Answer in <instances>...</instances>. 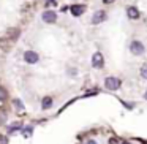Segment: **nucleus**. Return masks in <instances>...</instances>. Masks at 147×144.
Returning <instances> with one entry per match:
<instances>
[{
    "instance_id": "obj_1",
    "label": "nucleus",
    "mask_w": 147,
    "mask_h": 144,
    "mask_svg": "<svg viewBox=\"0 0 147 144\" xmlns=\"http://www.w3.org/2000/svg\"><path fill=\"white\" fill-rule=\"evenodd\" d=\"M122 86V79L117 76H108L105 79V87L108 90H112V92H115V90H119Z\"/></svg>"
},
{
    "instance_id": "obj_2",
    "label": "nucleus",
    "mask_w": 147,
    "mask_h": 144,
    "mask_svg": "<svg viewBox=\"0 0 147 144\" xmlns=\"http://www.w3.org/2000/svg\"><path fill=\"white\" fill-rule=\"evenodd\" d=\"M130 52L133 55H142L146 52V46L139 41V40H133L130 43Z\"/></svg>"
},
{
    "instance_id": "obj_3",
    "label": "nucleus",
    "mask_w": 147,
    "mask_h": 144,
    "mask_svg": "<svg viewBox=\"0 0 147 144\" xmlns=\"http://www.w3.org/2000/svg\"><path fill=\"white\" fill-rule=\"evenodd\" d=\"M24 60H26V64H29V65H35V64H38L40 55L36 54L35 51L29 49V51H26V52H24Z\"/></svg>"
},
{
    "instance_id": "obj_4",
    "label": "nucleus",
    "mask_w": 147,
    "mask_h": 144,
    "mask_svg": "<svg viewBox=\"0 0 147 144\" xmlns=\"http://www.w3.org/2000/svg\"><path fill=\"white\" fill-rule=\"evenodd\" d=\"M92 67L96 68V70L105 67V57H103V54L100 51H96L95 54L92 55Z\"/></svg>"
},
{
    "instance_id": "obj_5",
    "label": "nucleus",
    "mask_w": 147,
    "mask_h": 144,
    "mask_svg": "<svg viewBox=\"0 0 147 144\" xmlns=\"http://www.w3.org/2000/svg\"><path fill=\"white\" fill-rule=\"evenodd\" d=\"M106 19H108V13L103 11V10H98V11H95L93 16H92V24H93V26H96V24L105 22Z\"/></svg>"
},
{
    "instance_id": "obj_6",
    "label": "nucleus",
    "mask_w": 147,
    "mask_h": 144,
    "mask_svg": "<svg viewBox=\"0 0 147 144\" xmlns=\"http://www.w3.org/2000/svg\"><path fill=\"white\" fill-rule=\"evenodd\" d=\"M41 18H43V21H45L46 24H54L55 21H57V13H54V11H49V10H46L45 13L41 14Z\"/></svg>"
},
{
    "instance_id": "obj_7",
    "label": "nucleus",
    "mask_w": 147,
    "mask_h": 144,
    "mask_svg": "<svg viewBox=\"0 0 147 144\" xmlns=\"http://www.w3.org/2000/svg\"><path fill=\"white\" fill-rule=\"evenodd\" d=\"M70 11L73 16H81V14H84V11H86V7L84 5H71L70 7Z\"/></svg>"
},
{
    "instance_id": "obj_8",
    "label": "nucleus",
    "mask_w": 147,
    "mask_h": 144,
    "mask_svg": "<svg viewBox=\"0 0 147 144\" xmlns=\"http://www.w3.org/2000/svg\"><path fill=\"white\" fill-rule=\"evenodd\" d=\"M127 16L130 18V19H139L141 13H139V10H138L136 7H128L127 8Z\"/></svg>"
},
{
    "instance_id": "obj_9",
    "label": "nucleus",
    "mask_w": 147,
    "mask_h": 144,
    "mask_svg": "<svg viewBox=\"0 0 147 144\" xmlns=\"http://www.w3.org/2000/svg\"><path fill=\"white\" fill-rule=\"evenodd\" d=\"M10 46H11V38H0V48L5 52L10 51Z\"/></svg>"
},
{
    "instance_id": "obj_10",
    "label": "nucleus",
    "mask_w": 147,
    "mask_h": 144,
    "mask_svg": "<svg viewBox=\"0 0 147 144\" xmlns=\"http://www.w3.org/2000/svg\"><path fill=\"white\" fill-rule=\"evenodd\" d=\"M51 106H52V98H51V97H45L43 101H41V108L43 109H49Z\"/></svg>"
},
{
    "instance_id": "obj_11",
    "label": "nucleus",
    "mask_w": 147,
    "mask_h": 144,
    "mask_svg": "<svg viewBox=\"0 0 147 144\" xmlns=\"http://www.w3.org/2000/svg\"><path fill=\"white\" fill-rule=\"evenodd\" d=\"M139 74H141V78H142V79H147V64H142V65H141Z\"/></svg>"
},
{
    "instance_id": "obj_12",
    "label": "nucleus",
    "mask_w": 147,
    "mask_h": 144,
    "mask_svg": "<svg viewBox=\"0 0 147 144\" xmlns=\"http://www.w3.org/2000/svg\"><path fill=\"white\" fill-rule=\"evenodd\" d=\"M8 98V92L3 89V87H0V101H5Z\"/></svg>"
},
{
    "instance_id": "obj_13",
    "label": "nucleus",
    "mask_w": 147,
    "mask_h": 144,
    "mask_svg": "<svg viewBox=\"0 0 147 144\" xmlns=\"http://www.w3.org/2000/svg\"><path fill=\"white\" fill-rule=\"evenodd\" d=\"M19 128H21V124H19V122H16V124H13L10 128H8V131H10V133H14V131H18Z\"/></svg>"
},
{
    "instance_id": "obj_14",
    "label": "nucleus",
    "mask_w": 147,
    "mask_h": 144,
    "mask_svg": "<svg viewBox=\"0 0 147 144\" xmlns=\"http://www.w3.org/2000/svg\"><path fill=\"white\" fill-rule=\"evenodd\" d=\"M22 135H24L26 138H29L30 135H32V127H27V128H24V130H22Z\"/></svg>"
},
{
    "instance_id": "obj_15",
    "label": "nucleus",
    "mask_w": 147,
    "mask_h": 144,
    "mask_svg": "<svg viewBox=\"0 0 147 144\" xmlns=\"http://www.w3.org/2000/svg\"><path fill=\"white\" fill-rule=\"evenodd\" d=\"M13 103H14V106H16V108L19 109V111H22V109H24V105L21 103V100H14Z\"/></svg>"
},
{
    "instance_id": "obj_16",
    "label": "nucleus",
    "mask_w": 147,
    "mask_h": 144,
    "mask_svg": "<svg viewBox=\"0 0 147 144\" xmlns=\"http://www.w3.org/2000/svg\"><path fill=\"white\" fill-rule=\"evenodd\" d=\"M0 144H8L7 136H3V135H0Z\"/></svg>"
},
{
    "instance_id": "obj_17",
    "label": "nucleus",
    "mask_w": 147,
    "mask_h": 144,
    "mask_svg": "<svg viewBox=\"0 0 147 144\" xmlns=\"http://www.w3.org/2000/svg\"><path fill=\"white\" fill-rule=\"evenodd\" d=\"M101 2H103L105 5H111V3H114L115 0H101Z\"/></svg>"
},
{
    "instance_id": "obj_18",
    "label": "nucleus",
    "mask_w": 147,
    "mask_h": 144,
    "mask_svg": "<svg viewBox=\"0 0 147 144\" xmlns=\"http://www.w3.org/2000/svg\"><path fill=\"white\" fill-rule=\"evenodd\" d=\"M109 144H120L117 141V138H111V141H109Z\"/></svg>"
},
{
    "instance_id": "obj_19",
    "label": "nucleus",
    "mask_w": 147,
    "mask_h": 144,
    "mask_svg": "<svg viewBox=\"0 0 147 144\" xmlns=\"http://www.w3.org/2000/svg\"><path fill=\"white\" fill-rule=\"evenodd\" d=\"M86 144H96V143H95V141H93V139H89V141H87Z\"/></svg>"
},
{
    "instance_id": "obj_20",
    "label": "nucleus",
    "mask_w": 147,
    "mask_h": 144,
    "mask_svg": "<svg viewBox=\"0 0 147 144\" xmlns=\"http://www.w3.org/2000/svg\"><path fill=\"white\" fill-rule=\"evenodd\" d=\"M120 144H130V143H127V141H122V143Z\"/></svg>"
},
{
    "instance_id": "obj_21",
    "label": "nucleus",
    "mask_w": 147,
    "mask_h": 144,
    "mask_svg": "<svg viewBox=\"0 0 147 144\" xmlns=\"http://www.w3.org/2000/svg\"><path fill=\"white\" fill-rule=\"evenodd\" d=\"M144 98H146V100H147V90H146V93H144Z\"/></svg>"
}]
</instances>
